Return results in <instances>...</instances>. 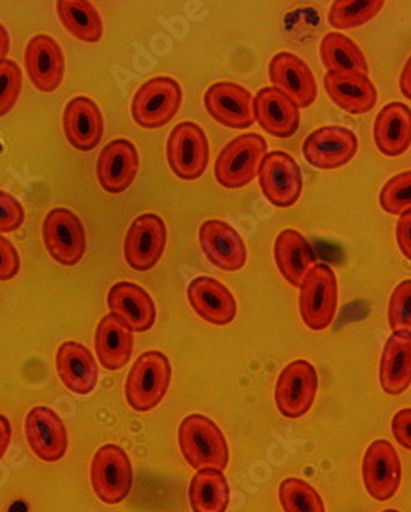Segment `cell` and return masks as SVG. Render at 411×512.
Listing matches in <instances>:
<instances>
[{
  "mask_svg": "<svg viewBox=\"0 0 411 512\" xmlns=\"http://www.w3.org/2000/svg\"><path fill=\"white\" fill-rule=\"evenodd\" d=\"M388 325L393 333L411 334V279L399 283L391 293Z\"/></svg>",
  "mask_w": 411,
  "mask_h": 512,
  "instance_id": "cell-36",
  "label": "cell"
},
{
  "mask_svg": "<svg viewBox=\"0 0 411 512\" xmlns=\"http://www.w3.org/2000/svg\"><path fill=\"white\" fill-rule=\"evenodd\" d=\"M379 203L385 213L393 216L411 210V170L396 174L385 183L379 193Z\"/></svg>",
  "mask_w": 411,
  "mask_h": 512,
  "instance_id": "cell-35",
  "label": "cell"
},
{
  "mask_svg": "<svg viewBox=\"0 0 411 512\" xmlns=\"http://www.w3.org/2000/svg\"><path fill=\"white\" fill-rule=\"evenodd\" d=\"M179 449L191 468L218 469L224 473L230 462V448L222 429L202 414H190L178 431Z\"/></svg>",
  "mask_w": 411,
  "mask_h": 512,
  "instance_id": "cell-1",
  "label": "cell"
},
{
  "mask_svg": "<svg viewBox=\"0 0 411 512\" xmlns=\"http://www.w3.org/2000/svg\"><path fill=\"white\" fill-rule=\"evenodd\" d=\"M139 171V153L128 139H114L99 154L96 173L107 193L121 194L133 185Z\"/></svg>",
  "mask_w": 411,
  "mask_h": 512,
  "instance_id": "cell-19",
  "label": "cell"
},
{
  "mask_svg": "<svg viewBox=\"0 0 411 512\" xmlns=\"http://www.w3.org/2000/svg\"><path fill=\"white\" fill-rule=\"evenodd\" d=\"M299 313L311 331H324L338 311V277L327 263H316L299 286Z\"/></svg>",
  "mask_w": 411,
  "mask_h": 512,
  "instance_id": "cell-3",
  "label": "cell"
},
{
  "mask_svg": "<svg viewBox=\"0 0 411 512\" xmlns=\"http://www.w3.org/2000/svg\"><path fill=\"white\" fill-rule=\"evenodd\" d=\"M379 382L388 396H401L411 385V334L388 337L379 365Z\"/></svg>",
  "mask_w": 411,
  "mask_h": 512,
  "instance_id": "cell-29",
  "label": "cell"
},
{
  "mask_svg": "<svg viewBox=\"0 0 411 512\" xmlns=\"http://www.w3.org/2000/svg\"><path fill=\"white\" fill-rule=\"evenodd\" d=\"M11 443V423L7 417L0 414V460L7 453L8 446Z\"/></svg>",
  "mask_w": 411,
  "mask_h": 512,
  "instance_id": "cell-42",
  "label": "cell"
},
{
  "mask_svg": "<svg viewBox=\"0 0 411 512\" xmlns=\"http://www.w3.org/2000/svg\"><path fill=\"white\" fill-rule=\"evenodd\" d=\"M22 93V70L13 60L0 62V117L7 116Z\"/></svg>",
  "mask_w": 411,
  "mask_h": 512,
  "instance_id": "cell-37",
  "label": "cell"
},
{
  "mask_svg": "<svg viewBox=\"0 0 411 512\" xmlns=\"http://www.w3.org/2000/svg\"><path fill=\"white\" fill-rule=\"evenodd\" d=\"M167 225L158 214L147 213L133 220L124 242L125 260L136 271L158 265L167 247Z\"/></svg>",
  "mask_w": 411,
  "mask_h": 512,
  "instance_id": "cell-11",
  "label": "cell"
},
{
  "mask_svg": "<svg viewBox=\"0 0 411 512\" xmlns=\"http://www.w3.org/2000/svg\"><path fill=\"white\" fill-rule=\"evenodd\" d=\"M25 68L34 88L42 93H53L64 80L65 59L61 45L47 34H37L25 50Z\"/></svg>",
  "mask_w": 411,
  "mask_h": 512,
  "instance_id": "cell-18",
  "label": "cell"
},
{
  "mask_svg": "<svg viewBox=\"0 0 411 512\" xmlns=\"http://www.w3.org/2000/svg\"><path fill=\"white\" fill-rule=\"evenodd\" d=\"M365 489L378 502H387L398 493L402 480V463L395 446L376 440L365 451L362 462Z\"/></svg>",
  "mask_w": 411,
  "mask_h": 512,
  "instance_id": "cell-13",
  "label": "cell"
},
{
  "mask_svg": "<svg viewBox=\"0 0 411 512\" xmlns=\"http://www.w3.org/2000/svg\"><path fill=\"white\" fill-rule=\"evenodd\" d=\"M376 148L387 157H399L411 145V110L402 102L385 105L373 127Z\"/></svg>",
  "mask_w": 411,
  "mask_h": 512,
  "instance_id": "cell-28",
  "label": "cell"
},
{
  "mask_svg": "<svg viewBox=\"0 0 411 512\" xmlns=\"http://www.w3.org/2000/svg\"><path fill=\"white\" fill-rule=\"evenodd\" d=\"M64 133L71 147L91 151L104 137V117L90 97L77 96L64 111Z\"/></svg>",
  "mask_w": 411,
  "mask_h": 512,
  "instance_id": "cell-24",
  "label": "cell"
},
{
  "mask_svg": "<svg viewBox=\"0 0 411 512\" xmlns=\"http://www.w3.org/2000/svg\"><path fill=\"white\" fill-rule=\"evenodd\" d=\"M399 88H401V93L404 94L408 100H411V56L408 57L407 64L402 68Z\"/></svg>",
  "mask_w": 411,
  "mask_h": 512,
  "instance_id": "cell-43",
  "label": "cell"
},
{
  "mask_svg": "<svg viewBox=\"0 0 411 512\" xmlns=\"http://www.w3.org/2000/svg\"><path fill=\"white\" fill-rule=\"evenodd\" d=\"M184 93L178 80L158 76L147 80L134 94L131 116L139 127L147 130L165 127L181 110Z\"/></svg>",
  "mask_w": 411,
  "mask_h": 512,
  "instance_id": "cell-5",
  "label": "cell"
},
{
  "mask_svg": "<svg viewBox=\"0 0 411 512\" xmlns=\"http://www.w3.org/2000/svg\"><path fill=\"white\" fill-rule=\"evenodd\" d=\"M56 371L65 388L77 396L93 393L99 379L96 357L79 342H65L59 346Z\"/></svg>",
  "mask_w": 411,
  "mask_h": 512,
  "instance_id": "cell-22",
  "label": "cell"
},
{
  "mask_svg": "<svg viewBox=\"0 0 411 512\" xmlns=\"http://www.w3.org/2000/svg\"><path fill=\"white\" fill-rule=\"evenodd\" d=\"M279 502L284 512H325L324 500L310 483L285 479L279 486Z\"/></svg>",
  "mask_w": 411,
  "mask_h": 512,
  "instance_id": "cell-34",
  "label": "cell"
},
{
  "mask_svg": "<svg viewBox=\"0 0 411 512\" xmlns=\"http://www.w3.org/2000/svg\"><path fill=\"white\" fill-rule=\"evenodd\" d=\"M254 119L265 133L287 139L299 130L301 108L276 88L265 87L254 97Z\"/></svg>",
  "mask_w": 411,
  "mask_h": 512,
  "instance_id": "cell-21",
  "label": "cell"
},
{
  "mask_svg": "<svg viewBox=\"0 0 411 512\" xmlns=\"http://www.w3.org/2000/svg\"><path fill=\"white\" fill-rule=\"evenodd\" d=\"M318 371L308 360L288 363L279 374L274 402L282 416L299 419L310 411L318 394Z\"/></svg>",
  "mask_w": 411,
  "mask_h": 512,
  "instance_id": "cell-7",
  "label": "cell"
},
{
  "mask_svg": "<svg viewBox=\"0 0 411 512\" xmlns=\"http://www.w3.org/2000/svg\"><path fill=\"white\" fill-rule=\"evenodd\" d=\"M268 147L258 133H244L225 145L214 163V177L228 190L247 187L258 176Z\"/></svg>",
  "mask_w": 411,
  "mask_h": 512,
  "instance_id": "cell-4",
  "label": "cell"
},
{
  "mask_svg": "<svg viewBox=\"0 0 411 512\" xmlns=\"http://www.w3.org/2000/svg\"><path fill=\"white\" fill-rule=\"evenodd\" d=\"M204 105L218 124L233 130H245L256 122L253 94L234 82L211 85L205 93Z\"/></svg>",
  "mask_w": 411,
  "mask_h": 512,
  "instance_id": "cell-16",
  "label": "cell"
},
{
  "mask_svg": "<svg viewBox=\"0 0 411 512\" xmlns=\"http://www.w3.org/2000/svg\"><path fill=\"white\" fill-rule=\"evenodd\" d=\"M91 488L105 505H119L130 496L134 473L130 457L121 446H101L91 460Z\"/></svg>",
  "mask_w": 411,
  "mask_h": 512,
  "instance_id": "cell-6",
  "label": "cell"
},
{
  "mask_svg": "<svg viewBox=\"0 0 411 512\" xmlns=\"http://www.w3.org/2000/svg\"><path fill=\"white\" fill-rule=\"evenodd\" d=\"M42 237L48 254L62 266H76L84 259L87 236L81 219L67 210L54 208L45 216Z\"/></svg>",
  "mask_w": 411,
  "mask_h": 512,
  "instance_id": "cell-9",
  "label": "cell"
},
{
  "mask_svg": "<svg viewBox=\"0 0 411 512\" xmlns=\"http://www.w3.org/2000/svg\"><path fill=\"white\" fill-rule=\"evenodd\" d=\"M321 59L327 73L367 74V57L361 48L345 34H325L321 42Z\"/></svg>",
  "mask_w": 411,
  "mask_h": 512,
  "instance_id": "cell-32",
  "label": "cell"
},
{
  "mask_svg": "<svg viewBox=\"0 0 411 512\" xmlns=\"http://www.w3.org/2000/svg\"><path fill=\"white\" fill-rule=\"evenodd\" d=\"M230 485L218 469H202L194 474L188 489L193 512H225L230 505Z\"/></svg>",
  "mask_w": 411,
  "mask_h": 512,
  "instance_id": "cell-30",
  "label": "cell"
},
{
  "mask_svg": "<svg viewBox=\"0 0 411 512\" xmlns=\"http://www.w3.org/2000/svg\"><path fill=\"white\" fill-rule=\"evenodd\" d=\"M396 242L402 256L411 260V210L405 211L399 216L396 223Z\"/></svg>",
  "mask_w": 411,
  "mask_h": 512,
  "instance_id": "cell-41",
  "label": "cell"
},
{
  "mask_svg": "<svg viewBox=\"0 0 411 512\" xmlns=\"http://www.w3.org/2000/svg\"><path fill=\"white\" fill-rule=\"evenodd\" d=\"M25 437L31 453L42 462H59L68 449L64 420L47 406H34L25 419Z\"/></svg>",
  "mask_w": 411,
  "mask_h": 512,
  "instance_id": "cell-15",
  "label": "cell"
},
{
  "mask_svg": "<svg viewBox=\"0 0 411 512\" xmlns=\"http://www.w3.org/2000/svg\"><path fill=\"white\" fill-rule=\"evenodd\" d=\"M187 297L194 313L211 325H230L238 314L233 293L213 277L199 276L191 280Z\"/></svg>",
  "mask_w": 411,
  "mask_h": 512,
  "instance_id": "cell-20",
  "label": "cell"
},
{
  "mask_svg": "<svg viewBox=\"0 0 411 512\" xmlns=\"http://www.w3.org/2000/svg\"><path fill=\"white\" fill-rule=\"evenodd\" d=\"M273 88L290 97L299 108H310L318 97L315 74L305 60L290 51L274 54L268 67Z\"/></svg>",
  "mask_w": 411,
  "mask_h": 512,
  "instance_id": "cell-14",
  "label": "cell"
},
{
  "mask_svg": "<svg viewBox=\"0 0 411 512\" xmlns=\"http://www.w3.org/2000/svg\"><path fill=\"white\" fill-rule=\"evenodd\" d=\"M25 222V210L19 200L0 190V234L14 233Z\"/></svg>",
  "mask_w": 411,
  "mask_h": 512,
  "instance_id": "cell-38",
  "label": "cell"
},
{
  "mask_svg": "<svg viewBox=\"0 0 411 512\" xmlns=\"http://www.w3.org/2000/svg\"><path fill=\"white\" fill-rule=\"evenodd\" d=\"M384 0H335L328 11V24L335 30H351L375 19Z\"/></svg>",
  "mask_w": 411,
  "mask_h": 512,
  "instance_id": "cell-33",
  "label": "cell"
},
{
  "mask_svg": "<svg viewBox=\"0 0 411 512\" xmlns=\"http://www.w3.org/2000/svg\"><path fill=\"white\" fill-rule=\"evenodd\" d=\"M167 160L179 179L196 180L205 173L210 160V145L205 131L194 122H181L170 133Z\"/></svg>",
  "mask_w": 411,
  "mask_h": 512,
  "instance_id": "cell-8",
  "label": "cell"
},
{
  "mask_svg": "<svg viewBox=\"0 0 411 512\" xmlns=\"http://www.w3.org/2000/svg\"><path fill=\"white\" fill-rule=\"evenodd\" d=\"M274 262L281 276L291 286L299 288L308 271L318 263L311 243L299 231H282L274 242Z\"/></svg>",
  "mask_w": 411,
  "mask_h": 512,
  "instance_id": "cell-27",
  "label": "cell"
},
{
  "mask_svg": "<svg viewBox=\"0 0 411 512\" xmlns=\"http://www.w3.org/2000/svg\"><path fill=\"white\" fill-rule=\"evenodd\" d=\"M21 271V256L13 243L0 234V282L14 279Z\"/></svg>",
  "mask_w": 411,
  "mask_h": 512,
  "instance_id": "cell-39",
  "label": "cell"
},
{
  "mask_svg": "<svg viewBox=\"0 0 411 512\" xmlns=\"http://www.w3.org/2000/svg\"><path fill=\"white\" fill-rule=\"evenodd\" d=\"M384 512H399V511H396V509H385Z\"/></svg>",
  "mask_w": 411,
  "mask_h": 512,
  "instance_id": "cell-45",
  "label": "cell"
},
{
  "mask_svg": "<svg viewBox=\"0 0 411 512\" xmlns=\"http://www.w3.org/2000/svg\"><path fill=\"white\" fill-rule=\"evenodd\" d=\"M57 16L65 30L85 44H96L104 34L101 14L87 0H59Z\"/></svg>",
  "mask_w": 411,
  "mask_h": 512,
  "instance_id": "cell-31",
  "label": "cell"
},
{
  "mask_svg": "<svg viewBox=\"0 0 411 512\" xmlns=\"http://www.w3.org/2000/svg\"><path fill=\"white\" fill-rule=\"evenodd\" d=\"M11 40L7 28L0 24V62L7 60L8 53H10Z\"/></svg>",
  "mask_w": 411,
  "mask_h": 512,
  "instance_id": "cell-44",
  "label": "cell"
},
{
  "mask_svg": "<svg viewBox=\"0 0 411 512\" xmlns=\"http://www.w3.org/2000/svg\"><path fill=\"white\" fill-rule=\"evenodd\" d=\"M134 331L116 314L102 317L94 333L97 360L108 371H119L128 365L134 348Z\"/></svg>",
  "mask_w": 411,
  "mask_h": 512,
  "instance_id": "cell-25",
  "label": "cell"
},
{
  "mask_svg": "<svg viewBox=\"0 0 411 512\" xmlns=\"http://www.w3.org/2000/svg\"><path fill=\"white\" fill-rule=\"evenodd\" d=\"M259 185L265 199L278 208H290L298 202L304 188L301 167L285 151H270L259 167Z\"/></svg>",
  "mask_w": 411,
  "mask_h": 512,
  "instance_id": "cell-10",
  "label": "cell"
},
{
  "mask_svg": "<svg viewBox=\"0 0 411 512\" xmlns=\"http://www.w3.org/2000/svg\"><path fill=\"white\" fill-rule=\"evenodd\" d=\"M205 257L222 271H239L247 263V247L241 234L224 220H205L199 228Z\"/></svg>",
  "mask_w": 411,
  "mask_h": 512,
  "instance_id": "cell-17",
  "label": "cell"
},
{
  "mask_svg": "<svg viewBox=\"0 0 411 512\" xmlns=\"http://www.w3.org/2000/svg\"><path fill=\"white\" fill-rule=\"evenodd\" d=\"M170 383V359L161 351H147L131 366L125 382V399L137 413H150L167 396Z\"/></svg>",
  "mask_w": 411,
  "mask_h": 512,
  "instance_id": "cell-2",
  "label": "cell"
},
{
  "mask_svg": "<svg viewBox=\"0 0 411 512\" xmlns=\"http://www.w3.org/2000/svg\"><path fill=\"white\" fill-rule=\"evenodd\" d=\"M107 305L108 310L124 319L134 333H147L158 317L150 294L133 282H119L111 286Z\"/></svg>",
  "mask_w": 411,
  "mask_h": 512,
  "instance_id": "cell-23",
  "label": "cell"
},
{
  "mask_svg": "<svg viewBox=\"0 0 411 512\" xmlns=\"http://www.w3.org/2000/svg\"><path fill=\"white\" fill-rule=\"evenodd\" d=\"M391 433L396 442L404 449L411 451V408H404L391 420Z\"/></svg>",
  "mask_w": 411,
  "mask_h": 512,
  "instance_id": "cell-40",
  "label": "cell"
},
{
  "mask_svg": "<svg viewBox=\"0 0 411 512\" xmlns=\"http://www.w3.org/2000/svg\"><path fill=\"white\" fill-rule=\"evenodd\" d=\"M358 136L338 125L318 128L305 139L302 153L311 167L319 170H338L358 153Z\"/></svg>",
  "mask_w": 411,
  "mask_h": 512,
  "instance_id": "cell-12",
  "label": "cell"
},
{
  "mask_svg": "<svg viewBox=\"0 0 411 512\" xmlns=\"http://www.w3.org/2000/svg\"><path fill=\"white\" fill-rule=\"evenodd\" d=\"M324 87L333 104L350 114H367L378 104V90L367 74L327 73Z\"/></svg>",
  "mask_w": 411,
  "mask_h": 512,
  "instance_id": "cell-26",
  "label": "cell"
}]
</instances>
